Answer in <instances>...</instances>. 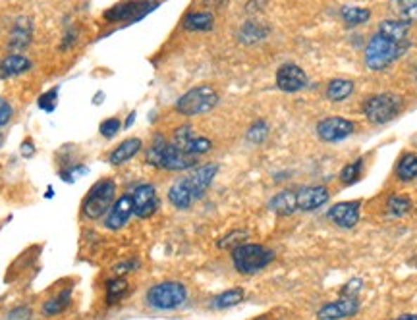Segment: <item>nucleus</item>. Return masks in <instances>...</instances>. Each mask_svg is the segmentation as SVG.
Here are the masks:
<instances>
[{
  "mask_svg": "<svg viewBox=\"0 0 417 320\" xmlns=\"http://www.w3.org/2000/svg\"><path fill=\"white\" fill-rule=\"evenodd\" d=\"M145 162L167 172H186L198 166V157H191L174 143L167 141L162 135H155L153 143L145 151Z\"/></svg>",
  "mask_w": 417,
  "mask_h": 320,
  "instance_id": "f257e3e1",
  "label": "nucleus"
},
{
  "mask_svg": "<svg viewBox=\"0 0 417 320\" xmlns=\"http://www.w3.org/2000/svg\"><path fill=\"white\" fill-rule=\"evenodd\" d=\"M410 49V41L404 43H396L390 39L383 37L380 33H375L364 51V62L367 70L371 72H383L387 70L390 64H394L396 60L406 54V51Z\"/></svg>",
  "mask_w": 417,
  "mask_h": 320,
  "instance_id": "f03ea898",
  "label": "nucleus"
},
{
  "mask_svg": "<svg viewBox=\"0 0 417 320\" xmlns=\"http://www.w3.org/2000/svg\"><path fill=\"white\" fill-rule=\"evenodd\" d=\"M116 201V181L113 178H103L95 181L89 189V193L85 195L82 203V215L89 220H99L108 212Z\"/></svg>",
  "mask_w": 417,
  "mask_h": 320,
  "instance_id": "7ed1b4c3",
  "label": "nucleus"
},
{
  "mask_svg": "<svg viewBox=\"0 0 417 320\" xmlns=\"http://www.w3.org/2000/svg\"><path fill=\"white\" fill-rule=\"evenodd\" d=\"M274 261V251L259 243H243L232 251V264L240 274L251 276L261 272Z\"/></svg>",
  "mask_w": 417,
  "mask_h": 320,
  "instance_id": "20e7f679",
  "label": "nucleus"
},
{
  "mask_svg": "<svg viewBox=\"0 0 417 320\" xmlns=\"http://www.w3.org/2000/svg\"><path fill=\"white\" fill-rule=\"evenodd\" d=\"M188 301V290L182 282H160L145 293V303L153 311H176Z\"/></svg>",
  "mask_w": 417,
  "mask_h": 320,
  "instance_id": "39448f33",
  "label": "nucleus"
},
{
  "mask_svg": "<svg viewBox=\"0 0 417 320\" xmlns=\"http://www.w3.org/2000/svg\"><path fill=\"white\" fill-rule=\"evenodd\" d=\"M217 105H219V93L212 89L211 85H199L184 93L182 97L176 101L174 110L186 118H193V116H203L207 112H211Z\"/></svg>",
  "mask_w": 417,
  "mask_h": 320,
  "instance_id": "423d86ee",
  "label": "nucleus"
},
{
  "mask_svg": "<svg viewBox=\"0 0 417 320\" xmlns=\"http://www.w3.org/2000/svg\"><path fill=\"white\" fill-rule=\"evenodd\" d=\"M402 97L392 95V93H379V95H371V97L365 98L361 112L367 122H371L375 126H383V124H388L390 120H394L402 110Z\"/></svg>",
  "mask_w": 417,
  "mask_h": 320,
  "instance_id": "0eeeda50",
  "label": "nucleus"
},
{
  "mask_svg": "<svg viewBox=\"0 0 417 320\" xmlns=\"http://www.w3.org/2000/svg\"><path fill=\"white\" fill-rule=\"evenodd\" d=\"M157 6H159L157 0H126V2H120V4H114L113 8H108L103 14V18L108 23H134L143 20L145 15L151 14Z\"/></svg>",
  "mask_w": 417,
  "mask_h": 320,
  "instance_id": "6e6552de",
  "label": "nucleus"
},
{
  "mask_svg": "<svg viewBox=\"0 0 417 320\" xmlns=\"http://www.w3.org/2000/svg\"><path fill=\"white\" fill-rule=\"evenodd\" d=\"M217 174H219V164L209 162L203 164V166H198V168H193L188 176H184V178H180L178 181H180V186L190 193V197L193 199V203H195L207 193V189L211 187Z\"/></svg>",
  "mask_w": 417,
  "mask_h": 320,
  "instance_id": "1a4fd4ad",
  "label": "nucleus"
},
{
  "mask_svg": "<svg viewBox=\"0 0 417 320\" xmlns=\"http://www.w3.org/2000/svg\"><path fill=\"white\" fill-rule=\"evenodd\" d=\"M315 132L323 143H340L346 141L349 135L356 134V122L340 118V116H331V118L321 120Z\"/></svg>",
  "mask_w": 417,
  "mask_h": 320,
  "instance_id": "9d476101",
  "label": "nucleus"
},
{
  "mask_svg": "<svg viewBox=\"0 0 417 320\" xmlns=\"http://www.w3.org/2000/svg\"><path fill=\"white\" fill-rule=\"evenodd\" d=\"M131 203H134V215L137 218H151L160 207L159 193H157V187L151 184H141L134 189L131 193Z\"/></svg>",
  "mask_w": 417,
  "mask_h": 320,
  "instance_id": "9b49d317",
  "label": "nucleus"
},
{
  "mask_svg": "<svg viewBox=\"0 0 417 320\" xmlns=\"http://www.w3.org/2000/svg\"><path fill=\"white\" fill-rule=\"evenodd\" d=\"M296 193V207L302 212H312L325 207L331 199V191L325 186H305L294 189Z\"/></svg>",
  "mask_w": 417,
  "mask_h": 320,
  "instance_id": "f8f14e48",
  "label": "nucleus"
},
{
  "mask_svg": "<svg viewBox=\"0 0 417 320\" xmlns=\"http://www.w3.org/2000/svg\"><path fill=\"white\" fill-rule=\"evenodd\" d=\"M307 74L296 64H284L276 72V87L284 93H297L307 87Z\"/></svg>",
  "mask_w": 417,
  "mask_h": 320,
  "instance_id": "ddd939ff",
  "label": "nucleus"
},
{
  "mask_svg": "<svg viewBox=\"0 0 417 320\" xmlns=\"http://www.w3.org/2000/svg\"><path fill=\"white\" fill-rule=\"evenodd\" d=\"M359 210H361V201L336 203V205H333L328 209L326 218L336 224L338 228L349 230V228H354L359 222Z\"/></svg>",
  "mask_w": 417,
  "mask_h": 320,
  "instance_id": "4468645a",
  "label": "nucleus"
},
{
  "mask_svg": "<svg viewBox=\"0 0 417 320\" xmlns=\"http://www.w3.org/2000/svg\"><path fill=\"white\" fill-rule=\"evenodd\" d=\"M134 215V203H131V195H122L113 203V207L108 209L105 216V228L113 231L122 230L128 224L129 216Z\"/></svg>",
  "mask_w": 417,
  "mask_h": 320,
  "instance_id": "2eb2a0df",
  "label": "nucleus"
},
{
  "mask_svg": "<svg viewBox=\"0 0 417 320\" xmlns=\"http://www.w3.org/2000/svg\"><path fill=\"white\" fill-rule=\"evenodd\" d=\"M359 311V299L357 297H340L338 301L326 303L317 311L319 320H342L354 316Z\"/></svg>",
  "mask_w": 417,
  "mask_h": 320,
  "instance_id": "dca6fc26",
  "label": "nucleus"
},
{
  "mask_svg": "<svg viewBox=\"0 0 417 320\" xmlns=\"http://www.w3.org/2000/svg\"><path fill=\"white\" fill-rule=\"evenodd\" d=\"M143 149V141L139 137H129L124 139L120 145H116L110 155H108V164L110 166H124L126 162H129L131 158L137 157Z\"/></svg>",
  "mask_w": 417,
  "mask_h": 320,
  "instance_id": "f3484780",
  "label": "nucleus"
},
{
  "mask_svg": "<svg viewBox=\"0 0 417 320\" xmlns=\"http://www.w3.org/2000/svg\"><path fill=\"white\" fill-rule=\"evenodd\" d=\"M31 70V60L22 56V54H10L0 62V77L10 79L15 75H22Z\"/></svg>",
  "mask_w": 417,
  "mask_h": 320,
  "instance_id": "a211bd4d",
  "label": "nucleus"
},
{
  "mask_svg": "<svg viewBox=\"0 0 417 320\" xmlns=\"http://www.w3.org/2000/svg\"><path fill=\"white\" fill-rule=\"evenodd\" d=\"M269 209L278 216H290L294 215V212H297L296 193H294V189H284L281 193L274 195L273 199L269 201Z\"/></svg>",
  "mask_w": 417,
  "mask_h": 320,
  "instance_id": "6ab92c4d",
  "label": "nucleus"
},
{
  "mask_svg": "<svg viewBox=\"0 0 417 320\" xmlns=\"http://www.w3.org/2000/svg\"><path fill=\"white\" fill-rule=\"evenodd\" d=\"M269 35V27L263 25L261 22H255V20H250V22H245L238 30V41L242 43V45H255L259 41H263Z\"/></svg>",
  "mask_w": 417,
  "mask_h": 320,
  "instance_id": "aec40b11",
  "label": "nucleus"
},
{
  "mask_svg": "<svg viewBox=\"0 0 417 320\" xmlns=\"http://www.w3.org/2000/svg\"><path fill=\"white\" fill-rule=\"evenodd\" d=\"M408 31H410V23L404 20H383L377 33L396 43H404L408 41Z\"/></svg>",
  "mask_w": 417,
  "mask_h": 320,
  "instance_id": "412c9836",
  "label": "nucleus"
},
{
  "mask_svg": "<svg viewBox=\"0 0 417 320\" xmlns=\"http://www.w3.org/2000/svg\"><path fill=\"white\" fill-rule=\"evenodd\" d=\"M182 25L186 31H211L214 27V15L207 10L190 12L184 18Z\"/></svg>",
  "mask_w": 417,
  "mask_h": 320,
  "instance_id": "4be33fe9",
  "label": "nucleus"
},
{
  "mask_svg": "<svg viewBox=\"0 0 417 320\" xmlns=\"http://www.w3.org/2000/svg\"><path fill=\"white\" fill-rule=\"evenodd\" d=\"M31 33H33V27H31L30 20H25V18L18 20L14 30L10 33V46L14 51H23L31 43Z\"/></svg>",
  "mask_w": 417,
  "mask_h": 320,
  "instance_id": "5701e85b",
  "label": "nucleus"
},
{
  "mask_svg": "<svg viewBox=\"0 0 417 320\" xmlns=\"http://www.w3.org/2000/svg\"><path fill=\"white\" fill-rule=\"evenodd\" d=\"M243 297H245V291L242 288L222 291V293H219V295H214L211 299V309H214V311H224V309H230V307L242 303Z\"/></svg>",
  "mask_w": 417,
  "mask_h": 320,
  "instance_id": "b1692460",
  "label": "nucleus"
},
{
  "mask_svg": "<svg viewBox=\"0 0 417 320\" xmlns=\"http://www.w3.org/2000/svg\"><path fill=\"white\" fill-rule=\"evenodd\" d=\"M354 93V82L352 79H333V82H328L326 85V97L328 101H333V103H342V101H346Z\"/></svg>",
  "mask_w": 417,
  "mask_h": 320,
  "instance_id": "393cba45",
  "label": "nucleus"
},
{
  "mask_svg": "<svg viewBox=\"0 0 417 320\" xmlns=\"http://www.w3.org/2000/svg\"><path fill=\"white\" fill-rule=\"evenodd\" d=\"M394 174L400 181H413V179H417V153H406L396 164Z\"/></svg>",
  "mask_w": 417,
  "mask_h": 320,
  "instance_id": "a878e982",
  "label": "nucleus"
},
{
  "mask_svg": "<svg viewBox=\"0 0 417 320\" xmlns=\"http://www.w3.org/2000/svg\"><path fill=\"white\" fill-rule=\"evenodd\" d=\"M340 15L346 25H349V27H356V25H364V23L369 22L371 12H369L367 8H361V6H344L340 10Z\"/></svg>",
  "mask_w": 417,
  "mask_h": 320,
  "instance_id": "bb28decb",
  "label": "nucleus"
},
{
  "mask_svg": "<svg viewBox=\"0 0 417 320\" xmlns=\"http://www.w3.org/2000/svg\"><path fill=\"white\" fill-rule=\"evenodd\" d=\"M129 286L126 282V278H114V280H108L106 282V303L108 305H114V303H118L122 299L126 297V293H128Z\"/></svg>",
  "mask_w": 417,
  "mask_h": 320,
  "instance_id": "cd10ccee",
  "label": "nucleus"
},
{
  "mask_svg": "<svg viewBox=\"0 0 417 320\" xmlns=\"http://www.w3.org/2000/svg\"><path fill=\"white\" fill-rule=\"evenodd\" d=\"M70 297H72V290H64L60 295H56V297L49 299L45 305H43V314L45 316H56V314H60L66 307L70 305Z\"/></svg>",
  "mask_w": 417,
  "mask_h": 320,
  "instance_id": "c85d7f7f",
  "label": "nucleus"
},
{
  "mask_svg": "<svg viewBox=\"0 0 417 320\" xmlns=\"http://www.w3.org/2000/svg\"><path fill=\"white\" fill-rule=\"evenodd\" d=\"M361 174H364V158H356V160H352V162H348L342 168L338 178H340L344 186H352V184H356L357 179L361 178Z\"/></svg>",
  "mask_w": 417,
  "mask_h": 320,
  "instance_id": "c756f323",
  "label": "nucleus"
},
{
  "mask_svg": "<svg viewBox=\"0 0 417 320\" xmlns=\"http://www.w3.org/2000/svg\"><path fill=\"white\" fill-rule=\"evenodd\" d=\"M269 137V124L265 120H257L255 124H251L250 129L245 132V139L251 145H263Z\"/></svg>",
  "mask_w": 417,
  "mask_h": 320,
  "instance_id": "7c9ffc66",
  "label": "nucleus"
},
{
  "mask_svg": "<svg viewBox=\"0 0 417 320\" xmlns=\"http://www.w3.org/2000/svg\"><path fill=\"white\" fill-rule=\"evenodd\" d=\"M387 210L392 216H404L411 210V201L404 195H392L387 201Z\"/></svg>",
  "mask_w": 417,
  "mask_h": 320,
  "instance_id": "2f4dec72",
  "label": "nucleus"
},
{
  "mask_svg": "<svg viewBox=\"0 0 417 320\" xmlns=\"http://www.w3.org/2000/svg\"><path fill=\"white\" fill-rule=\"evenodd\" d=\"M248 231L245 230H234L230 231L228 236H224V238L220 239L219 241V247L220 249H230V251H234L236 247H240L245 243V239H248Z\"/></svg>",
  "mask_w": 417,
  "mask_h": 320,
  "instance_id": "473e14b6",
  "label": "nucleus"
},
{
  "mask_svg": "<svg viewBox=\"0 0 417 320\" xmlns=\"http://www.w3.org/2000/svg\"><path fill=\"white\" fill-rule=\"evenodd\" d=\"M398 10L404 22H417V0H398Z\"/></svg>",
  "mask_w": 417,
  "mask_h": 320,
  "instance_id": "72a5a7b5",
  "label": "nucleus"
},
{
  "mask_svg": "<svg viewBox=\"0 0 417 320\" xmlns=\"http://www.w3.org/2000/svg\"><path fill=\"white\" fill-rule=\"evenodd\" d=\"M56 103H58V87H53L51 91H46L43 93L41 97H39V108L45 112H54L56 108Z\"/></svg>",
  "mask_w": 417,
  "mask_h": 320,
  "instance_id": "f704fd0d",
  "label": "nucleus"
},
{
  "mask_svg": "<svg viewBox=\"0 0 417 320\" xmlns=\"http://www.w3.org/2000/svg\"><path fill=\"white\" fill-rule=\"evenodd\" d=\"M120 129H122L120 118H106L105 122H101V126H99L101 135L106 137V139H113L114 135L118 134Z\"/></svg>",
  "mask_w": 417,
  "mask_h": 320,
  "instance_id": "c9c22d12",
  "label": "nucleus"
},
{
  "mask_svg": "<svg viewBox=\"0 0 417 320\" xmlns=\"http://www.w3.org/2000/svg\"><path fill=\"white\" fill-rule=\"evenodd\" d=\"M6 320H35L33 319V311H31L30 307L20 305L12 309L10 313L6 314Z\"/></svg>",
  "mask_w": 417,
  "mask_h": 320,
  "instance_id": "e433bc0d",
  "label": "nucleus"
},
{
  "mask_svg": "<svg viewBox=\"0 0 417 320\" xmlns=\"http://www.w3.org/2000/svg\"><path fill=\"white\" fill-rule=\"evenodd\" d=\"M12 116H14V108H12V105L8 103L6 98L0 97V127H4L12 120Z\"/></svg>",
  "mask_w": 417,
  "mask_h": 320,
  "instance_id": "4c0bfd02",
  "label": "nucleus"
},
{
  "mask_svg": "<svg viewBox=\"0 0 417 320\" xmlns=\"http://www.w3.org/2000/svg\"><path fill=\"white\" fill-rule=\"evenodd\" d=\"M137 267H139V261H137V259H129V261L116 264V267H114V274L124 276V274H128V272L137 270Z\"/></svg>",
  "mask_w": 417,
  "mask_h": 320,
  "instance_id": "58836bf2",
  "label": "nucleus"
},
{
  "mask_svg": "<svg viewBox=\"0 0 417 320\" xmlns=\"http://www.w3.org/2000/svg\"><path fill=\"white\" fill-rule=\"evenodd\" d=\"M361 290V280H352L344 286L342 297H357V291Z\"/></svg>",
  "mask_w": 417,
  "mask_h": 320,
  "instance_id": "ea45409f",
  "label": "nucleus"
},
{
  "mask_svg": "<svg viewBox=\"0 0 417 320\" xmlns=\"http://www.w3.org/2000/svg\"><path fill=\"white\" fill-rule=\"evenodd\" d=\"M72 43H76V31L70 30L66 35H64V41H62V51H66V49H70L72 46Z\"/></svg>",
  "mask_w": 417,
  "mask_h": 320,
  "instance_id": "a19ab883",
  "label": "nucleus"
},
{
  "mask_svg": "<svg viewBox=\"0 0 417 320\" xmlns=\"http://www.w3.org/2000/svg\"><path fill=\"white\" fill-rule=\"evenodd\" d=\"M22 155L25 158H30V157H33V155H35V147H33V143H31V141H23V145H22Z\"/></svg>",
  "mask_w": 417,
  "mask_h": 320,
  "instance_id": "79ce46f5",
  "label": "nucleus"
},
{
  "mask_svg": "<svg viewBox=\"0 0 417 320\" xmlns=\"http://www.w3.org/2000/svg\"><path fill=\"white\" fill-rule=\"evenodd\" d=\"M207 8H222L228 0H201Z\"/></svg>",
  "mask_w": 417,
  "mask_h": 320,
  "instance_id": "37998d69",
  "label": "nucleus"
},
{
  "mask_svg": "<svg viewBox=\"0 0 417 320\" xmlns=\"http://www.w3.org/2000/svg\"><path fill=\"white\" fill-rule=\"evenodd\" d=\"M134 120H136V112H129L128 120H126V124H124V127H129L131 124H134Z\"/></svg>",
  "mask_w": 417,
  "mask_h": 320,
  "instance_id": "c03bdc74",
  "label": "nucleus"
},
{
  "mask_svg": "<svg viewBox=\"0 0 417 320\" xmlns=\"http://www.w3.org/2000/svg\"><path fill=\"white\" fill-rule=\"evenodd\" d=\"M394 320H417V314H402V316H398Z\"/></svg>",
  "mask_w": 417,
  "mask_h": 320,
  "instance_id": "a18cd8bd",
  "label": "nucleus"
},
{
  "mask_svg": "<svg viewBox=\"0 0 417 320\" xmlns=\"http://www.w3.org/2000/svg\"><path fill=\"white\" fill-rule=\"evenodd\" d=\"M2 143H4V135L0 134V145H2Z\"/></svg>",
  "mask_w": 417,
  "mask_h": 320,
  "instance_id": "49530a36",
  "label": "nucleus"
},
{
  "mask_svg": "<svg viewBox=\"0 0 417 320\" xmlns=\"http://www.w3.org/2000/svg\"><path fill=\"white\" fill-rule=\"evenodd\" d=\"M413 77H416V82H417V66H416V72H413Z\"/></svg>",
  "mask_w": 417,
  "mask_h": 320,
  "instance_id": "de8ad7c7",
  "label": "nucleus"
},
{
  "mask_svg": "<svg viewBox=\"0 0 417 320\" xmlns=\"http://www.w3.org/2000/svg\"><path fill=\"white\" fill-rule=\"evenodd\" d=\"M255 320H269L267 316H261V319H255Z\"/></svg>",
  "mask_w": 417,
  "mask_h": 320,
  "instance_id": "09e8293b",
  "label": "nucleus"
}]
</instances>
